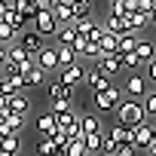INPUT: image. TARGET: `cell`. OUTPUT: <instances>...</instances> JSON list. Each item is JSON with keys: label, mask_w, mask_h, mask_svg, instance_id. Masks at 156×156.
Masks as SVG:
<instances>
[{"label": "cell", "mask_w": 156, "mask_h": 156, "mask_svg": "<svg viewBox=\"0 0 156 156\" xmlns=\"http://www.w3.org/2000/svg\"><path fill=\"white\" fill-rule=\"evenodd\" d=\"M98 46H101V52H104V55H116V34H104Z\"/></svg>", "instance_id": "obj_33"}, {"label": "cell", "mask_w": 156, "mask_h": 156, "mask_svg": "<svg viewBox=\"0 0 156 156\" xmlns=\"http://www.w3.org/2000/svg\"><path fill=\"white\" fill-rule=\"evenodd\" d=\"M34 58H37V67H43L46 73L61 67V64H58V49H55V46H43V49H40Z\"/></svg>", "instance_id": "obj_8"}, {"label": "cell", "mask_w": 156, "mask_h": 156, "mask_svg": "<svg viewBox=\"0 0 156 156\" xmlns=\"http://www.w3.org/2000/svg\"><path fill=\"white\" fill-rule=\"evenodd\" d=\"M3 119L12 126V132H19V135H22V129H25V116H22V113H12V110H6V116H3Z\"/></svg>", "instance_id": "obj_34"}, {"label": "cell", "mask_w": 156, "mask_h": 156, "mask_svg": "<svg viewBox=\"0 0 156 156\" xmlns=\"http://www.w3.org/2000/svg\"><path fill=\"white\" fill-rule=\"evenodd\" d=\"M37 153H40V156H64L52 138H40V144H37Z\"/></svg>", "instance_id": "obj_27"}, {"label": "cell", "mask_w": 156, "mask_h": 156, "mask_svg": "<svg viewBox=\"0 0 156 156\" xmlns=\"http://www.w3.org/2000/svg\"><path fill=\"white\" fill-rule=\"evenodd\" d=\"M37 132H40L43 138H52V135L58 132V119H55L52 110H43V113L37 116Z\"/></svg>", "instance_id": "obj_12"}, {"label": "cell", "mask_w": 156, "mask_h": 156, "mask_svg": "<svg viewBox=\"0 0 156 156\" xmlns=\"http://www.w3.org/2000/svg\"><path fill=\"white\" fill-rule=\"evenodd\" d=\"M150 25H156V6L150 9Z\"/></svg>", "instance_id": "obj_42"}, {"label": "cell", "mask_w": 156, "mask_h": 156, "mask_svg": "<svg viewBox=\"0 0 156 156\" xmlns=\"http://www.w3.org/2000/svg\"><path fill=\"white\" fill-rule=\"evenodd\" d=\"M107 135H110L119 147H122V144H132V129H129V126H122V122H113V126L107 129Z\"/></svg>", "instance_id": "obj_22"}, {"label": "cell", "mask_w": 156, "mask_h": 156, "mask_svg": "<svg viewBox=\"0 0 156 156\" xmlns=\"http://www.w3.org/2000/svg\"><path fill=\"white\" fill-rule=\"evenodd\" d=\"M6 135H19V132H12V126L6 119H0V138H6Z\"/></svg>", "instance_id": "obj_40"}, {"label": "cell", "mask_w": 156, "mask_h": 156, "mask_svg": "<svg viewBox=\"0 0 156 156\" xmlns=\"http://www.w3.org/2000/svg\"><path fill=\"white\" fill-rule=\"evenodd\" d=\"M34 31L43 34V37H55V31H58V19H55V12H52L49 6L37 12V19H34Z\"/></svg>", "instance_id": "obj_5"}, {"label": "cell", "mask_w": 156, "mask_h": 156, "mask_svg": "<svg viewBox=\"0 0 156 156\" xmlns=\"http://www.w3.org/2000/svg\"><path fill=\"white\" fill-rule=\"evenodd\" d=\"M80 126H83V135L101 132V113H83L80 116Z\"/></svg>", "instance_id": "obj_24"}, {"label": "cell", "mask_w": 156, "mask_h": 156, "mask_svg": "<svg viewBox=\"0 0 156 156\" xmlns=\"http://www.w3.org/2000/svg\"><path fill=\"white\" fill-rule=\"evenodd\" d=\"M0 156H16V153H9V150H0Z\"/></svg>", "instance_id": "obj_43"}, {"label": "cell", "mask_w": 156, "mask_h": 156, "mask_svg": "<svg viewBox=\"0 0 156 156\" xmlns=\"http://www.w3.org/2000/svg\"><path fill=\"white\" fill-rule=\"evenodd\" d=\"M104 31H107V34H116V37H119V34H129L126 16H113V12H110V16L104 19Z\"/></svg>", "instance_id": "obj_16"}, {"label": "cell", "mask_w": 156, "mask_h": 156, "mask_svg": "<svg viewBox=\"0 0 156 156\" xmlns=\"http://www.w3.org/2000/svg\"><path fill=\"white\" fill-rule=\"evenodd\" d=\"M9 110H12V113H22V116H28V110H31V101H28V95H22V92H19V95H12V98H9Z\"/></svg>", "instance_id": "obj_25"}, {"label": "cell", "mask_w": 156, "mask_h": 156, "mask_svg": "<svg viewBox=\"0 0 156 156\" xmlns=\"http://www.w3.org/2000/svg\"><path fill=\"white\" fill-rule=\"evenodd\" d=\"M73 40H76V25H58V31H55V43L58 46H73Z\"/></svg>", "instance_id": "obj_17"}, {"label": "cell", "mask_w": 156, "mask_h": 156, "mask_svg": "<svg viewBox=\"0 0 156 156\" xmlns=\"http://www.w3.org/2000/svg\"><path fill=\"white\" fill-rule=\"evenodd\" d=\"M64 156H89V150H86V144L83 141H73L70 138V144H67V153Z\"/></svg>", "instance_id": "obj_35"}, {"label": "cell", "mask_w": 156, "mask_h": 156, "mask_svg": "<svg viewBox=\"0 0 156 156\" xmlns=\"http://www.w3.org/2000/svg\"><path fill=\"white\" fill-rule=\"evenodd\" d=\"M138 40H141V37H138V34H132V31H129V34H119V37H116V55L135 52V49H138Z\"/></svg>", "instance_id": "obj_18"}, {"label": "cell", "mask_w": 156, "mask_h": 156, "mask_svg": "<svg viewBox=\"0 0 156 156\" xmlns=\"http://www.w3.org/2000/svg\"><path fill=\"white\" fill-rule=\"evenodd\" d=\"M95 67L104 73V76H110V80H113V76L116 73H122V64H119V55H101L98 61H95Z\"/></svg>", "instance_id": "obj_10"}, {"label": "cell", "mask_w": 156, "mask_h": 156, "mask_svg": "<svg viewBox=\"0 0 156 156\" xmlns=\"http://www.w3.org/2000/svg\"><path fill=\"white\" fill-rule=\"evenodd\" d=\"M92 12H95L92 0H73V19H89Z\"/></svg>", "instance_id": "obj_26"}, {"label": "cell", "mask_w": 156, "mask_h": 156, "mask_svg": "<svg viewBox=\"0 0 156 156\" xmlns=\"http://www.w3.org/2000/svg\"><path fill=\"white\" fill-rule=\"evenodd\" d=\"M16 37H19V31L0 19V43H3V46H9V43H16Z\"/></svg>", "instance_id": "obj_28"}, {"label": "cell", "mask_w": 156, "mask_h": 156, "mask_svg": "<svg viewBox=\"0 0 156 156\" xmlns=\"http://www.w3.org/2000/svg\"><path fill=\"white\" fill-rule=\"evenodd\" d=\"M144 67H147L144 73H147V80H150V86H156V58H153L150 64H144Z\"/></svg>", "instance_id": "obj_38"}, {"label": "cell", "mask_w": 156, "mask_h": 156, "mask_svg": "<svg viewBox=\"0 0 156 156\" xmlns=\"http://www.w3.org/2000/svg\"><path fill=\"white\" fill-rule=\"evenodd\" d=\"M150 144H153V122L144 119V122H138L132 129V147L135 150H147Z\"/></svg>", "instance_id": "obj_6"}, {"label": "cell", "mask_w": 156, "mask_h": 156, "mask_svg": "<svg viewBox=\"0 0 156 156\" xmlns=\"http://www.w3.org/2000/svg\"><path fill=\"white\" fill-rule=\"evenodd\" d=\"M144 110H147V119H156V89H150L144 98H141Z\"/></svg>", "instance_id": "obj_30"}, {"label": "cell", "mask_w": 156, "mask_h": 156, "mask_svg": "<svg viewBox=\"0 0 156 156\" xmlns=\"http://www.w3.org/2000/svg\"><path fill=\"white\" fill-rule=\"evenodd\" d=\"M119 64H122V70H138L141 58H138V52H126V55H119Z\"/></svg>", "instance_id": "obj_31"}, {"label": "cell", "mask_w": 156, "mask_h": 156, "mask_svg": "<svg viewBox=\"0 0 156 156\" xmlns=\"http://www.w3.org/2000/svg\"><path fill=\"white\" fill-rule=\"evenodd\" d=\"M16 43H19V46H25L31 55H37V52L46 46V43H43V34H37V31H22V34L16 37Z\"/></svg>", "instance_id": "obj_9"}, {"label": "cell", "mask_w": 156, "mask_h": 156, "mask_svg": "<svg viewBox=\"0 0 156 156\" xmlns=\"http://www.w3.org/2000/svg\"><path fill=\"white\" fill-rule=\"evenodd\" d=\"M73 89L76 86H67V83H61V80H52L49 83V98L55 101V98H70L73 101Z\"/></svg>", "instance_id": "obj_21"}, {"label": "cell", "mask_w": 156, "mask_h": 156, "mask_svg": "<svg viewBox=\"0 0 156 156\" xmlns=\"http://www.w3.org/2000/svg\"><path fill=\"white\" fill-rule=\"evenodd\" d=\"M135 52H138L141 64H150V61L156 58V43H153V40H147V37H141V40H138V49H135Z\"/></svg>", "instance_id": "obj_19"}, {"label": "cell", "mask_w": 156, "mask_h": 156, "mask_svg": "<svg viewBox=\"0 0 156 156\" xmlns=\"http://www.w3.org/2000/svg\"><path fill=\"white\" fill-rule=\"evenodd\" d=\"M16 156H22V153H16Z\"/></svg>", "instance_id": "obj_46"}, {"label": "cell", "mask_w": 156, "mask_h": 156, "mask_svg": "<svg viewBox=\"0 0 156 156\" xmlns=\"http://www.w3.org/2000/svg\"><path fill=\"white\" fill-rule=\"evenodd\" d=\"M49 9L55 12V19H58V25H67V22L73 25V22H76V19H73V3H70V0H58V3H52Z\"/></svg>", "instance_id": "obj_13"}, {"label": "cell", "mask_w": 156, "mask_h": 156, "mask_svg": "<svg viewBox=\"0 0 156 156\" xmlns=\"http://www.w3.org/2000/svg\"><path fill=\"white\" fill-rule=\"evenodd\" d=\"M122 98H126V95H122L119 86H110V89H104V92H95V95H92V101H95V113H113V110L119 107Z\"/></svg>", "instance_id": "obj_2"}, {"label": "cell", "mask_w": 156, "mask_h": 156, "mask_svg": "<svg viewBox=\"0 0 156 156\" xmlns=\"http://www.w3.org/2000/svg\"><path fill=\"white\" fill-rule=\"evenodd\" d=\"M83 86H86V89L95 95V92H104V89H110L113 83H110V76H104L98 67H92V70H86V83H83Z\"/></svg>", "instance_id": "obj_7"}, {"label": "cell", "mask_w": 156, "mask_h": 156, "mask_svg": "<svg viewBox=\"0 0 156 156\" xmlns=\"http://www.w3.org/2000/svg\"><path fill=\"white\" fill-rule=\"evenodd\" d=\"M83 144H86L89 156L101 153V150H104V132H92V135H83Z\"/></svg>", "instance_id": "obj_23"}, {"label": "cell", "mask_w": 156, "mask_h": 156, "mask_svg": "<svg viewBox=\"0 0 156 156\" xmlns=\"http://www.w3.org/2000/svg\"><path fill=\"white\" fill-rule=\"evenodd\" d=\"M70 3H73V0H70Z\"/></svg>", "instance_id": "obj_47"}, {"label": "cell", "mask_w": 156, "mask_h": 156, "mask_svg": "<svg viewBox=\"0 0 156 156\" xmlns=\"http://www.w3.org/2000/svg\"><path fill=\"white\" fill-rule=\"evenodd\" d=\"M0 150H9V153H22L19 135H6V138H0Z\"/></svg>", "instance_id": "obj_32"}, {"label": "cell", "mask_w": 156, "mask_h": 156, "mask_svg": "<svg viewBox=\"0 0 156 156\" xmlns=\"http://www.w3.org/2000/svg\"><path fill=\"white\" fill-rule=\"evenodd\" d=\"M110 12L113 16H126V0H110Z\"/></svg>", "instance_id": "obj_37"}, {"label": "cell", "mask_w": 156, "mask_h": 156, "mask_svg": "<svg viewBox=\"0 0 156 156\" xmlns=\"http://www.w3.org/2000/svg\"><path fill=\"white\" fill-rule=\"evenodd\" d=\"M150 92V80H147V73H129L126 76V83H122V95L126 98H144Z\"/></svg>", "instance_id": "obj_3"}, {"label": "cell", "mask_w": 156, "mask_h": 156, "mask_svg": "<svg viewBox=\"0 0 156 156\" xmlns=\"http://www.w3.org/2000/svg\"><path fill=\"white\" fill-rule=\"evenodd\" d=\"M113 116H116V122H122V126L135 129L138 122H144V119H147V110H144V104H141L138 98H122V101H119V107L113 110Z\"/></svg>", "instance_id": "obj_1"}, {"label": "cell", "mask_w": 156, "mask_h": 156, "mask_svg": "<svg viewBox=\"0 0 156 156\" xmlns=\"http://www.w3.org/2000/svg\"><path fill=\"white\" fill-rule=\"evenodd\" d=\"M6 64H9V52H6V46H3V43H0V70H3Z\"/></svg>", "instance_id": "obj_41"}, {"label": "cell", "mask_w": 156, "mask_h": 156, "mask_svg": "<svg viewBox=\"0 0 156 156\" xmlns=\"http://www.w3.org/2000/svg\"><path fill=\"white\" fill-rule=\"evenodd\" d=\"M55 49H58V64H61V67H64V64H73L76 58H80V55L73 52V46H55Z\"/></svg>", "instance_id": "obj_29"}, {"label": "cell", "mask_w": 156, "mask_h": 156, "mask_svg": "<svg viewBox=\"0 0 156 156\" xmlns=\"http://www.w3.org/2000/svg\"><path fill=\"white\" fill-rule=\"evenodd\" d=\"M58 80H61V83H67V86H83V83H86V67L80 64V58H76L73 64L58 67Z\"/></svg>", "instance_id": "obj_4"}, {"label": "cell", "mask_w": 156, "mask_h": 156, "mask_svg": "<svg viewBox=\"0 0 156 156\" xmlns=\"http://www.w3.org/2000/svg\"><path fill=\"white\" fill-rule=\"evenodd\" d=\"M12 3H16V9L25 16V22H34V19H37V12H40V9H46L43 0H12Z\"/></svg>", "instance_id": "obj_11"}, {"label": "cell", "mask_w": 156, "mask_h": 156, "mask_svg": "<svg viewBox=\"0 0 156 156\" xmlns=\"http://www.w3.org/2000/svg\"><path fill=\"white\" fill-rule=\"evenodd\" d=\"M3 9H6V3H3V0H0V16H3Z\"/></svg>", "instance_id": "obj_44"}, {"label": "cell", "mask_w": 156, "mask_h": 156, "mask_svg": "<svg viewBox=\"0 0 156 156\" xmlns=\"http://www.w3.org/2000/svg\"><path fill=\"white\" fill-rule=\"evenodd\" d=\"M0 19H3L6 25H12L19 34H22V31H25V25H28V22H25V16L16 9V3H6V9H3V16H0Z\"/></svg>", "instance_id": "obj_14"}, {"label": "cell", "mask_w": 156, "mask_h": 156, "mask_svg": "<svg viewBox=\"0 0 156 156\" xmlns=\"http://www.w3.org/2000/svg\"><path fill=\"white\" fill-rule=\"evenodd\" d=\"M104 156H116V153H104Z\"/></svg>", "instance_id": "obj_45"}, {"label": "cell", "mask_w": 156, "mask_h": 156, "mask_svg": "<svg viewBox=\"0 0 156 156\" xmlns=\"http://www.w3.org/2000/svg\"><path fill=\"white\" fill-rule=\"evenodd\" d=\"M126 22H129V31L141 37V31L150 25V12H141V9H138V12H129V16H126Z\"/></svg>", "instance_id": "obj_15"}, {"label": "cell", "mask_w": 156, "mask_h": 156, "mask_svg": "<svg viewBox=\"0 0 156 156\" xmlns=\"http://www.w3.org/2000/svg\"><path fill=\"white\" fill-rule=\"evenodd\" d=\"M22 80H25V89H37V86H43V80H46V70L34 64L31 70H25V73H22Z\"/></svg>", "instance_id": "obj_20"}, {"label": "cell", "mask_w": 156, "mask_h": 156, "mask_svg": "<svg viewBox=\"0 0 156 156\" xmlns=\"http://www.w3.org/2000/svg\"><path fill=\"white\" fill-rule=\"evenodd\" d=\"M116 156H138V150H135L132 144H122V147L116 150Z\"/></svg>", "instance_id": "obj_39"}, {"label": "cell", "mask_w": 156, "mask_h": 156, "mask_svg": "<svg viewBox=\"0 0 156 156\" xmlns=\"http://www.w3.org/2000/svg\"><path fill=\"white\" fill-rule=\"evenodd\" d=\"M49 110H52V113H67V110H73V101H70V98H55Z\"/></svg>", "instance_id": "obj_36"}]
</instances>
